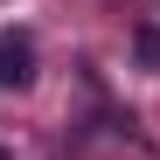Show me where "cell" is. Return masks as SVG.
<instances>
[{
  "label": "cell",
  "instance_id": "2",
  "mask_svg": "<svg viewBox=\"0 0 160 160\" xmlns=\"http://www.w3.org/2000/svg\"><path fill=\"white\" fill-rule=\"evenodd\" d=\"M132 56H139L146 70H160V28L146 21V28H132Z\"/></svg>",
  "mask_w": 160,
  "mask_h": 160
},
{
  "label": "cell",
  "instance_id": "1",
  "mask_svg": "<svg viewBox=\"0 0 160 160\" xmlns=\"http://www.w3.org/2000/svg\"><path fill=\"white\" fill-rule=\"evenodd\" d=\"M28 84H35V35L7 28L0 35V91H28Z\"/></svg>",
  "mask_w": 160,
  "mask_h": 160
},
{
  "label": "cell",
  "instance_id": "3",
  "mask_svg": "<svg viewBox=\"0 0 160 160\" xmlns=\"http://www.w3.org/2000/svg\"><path fill=\"white\" fill-rule=\"evenodd\" d=\"M0 160H14V153H0Z\"/></svg>",
  "mask_w": 160,
  "mask_h": 160
}]
</instances>
